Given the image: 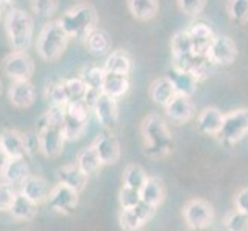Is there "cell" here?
Instances as JSON below:
<instances>
[{
	"label": "cell",
	"mask_w": 248,
	"mask_h": 231,
	"mask_svg": "<svg viewBox=\"0 0 248 231\" xmlns=\"http://www.w3.org/2000/svg\"><path fill=\"white\" fill-rule=\"evenodd\" d=\"M65 133L63 123H54L45 119H40V125L37 130V148L48 159H56L63 153L65 147Z\"/></svg>",
	"instance_id": "5"
},
{
	"label": "cell",
	"mask_w": 248,
	"mask_h": 231,
	"mask_svg": "<svg viewBox=\"0 0 248 231\" xmlns=\"http://www.w3.org/2000/svg\"><path fill=\"white\" fill-rule=\"evenodd\" d=\"M164 108L167 111V116L176 123L190 122L194 116L193 100H191V97L184 96V94H176Z\"/></svg>",
	"instance_id": "15"
},
{
	"label": "cell",
	"mask_w": 248,
	"mask_h": 231,
	"mask_svg": "<svg viewBox=\"0 0 248 231\" xmlns=\"http://www.w3.org/2000/svg\"><path fill=\"white\" fill-rule=\"evenodd\" d=\"M8 99L16 108H30L36 100V90L30 80H13L8 88Z\"/></svg>",
	"instance_id": "16"
},
{
	"label": "cell",
	"mask_w": 248,
	"mask_h": 231,
	"mask_svg": "<svg viewBox=\"0 0 248 231\" xmlns=\"http://www.w3.org/2000/svg\"><path fill=\"white\" fill-rule=\"evenodd\" d=\"M138 203H140V191L122 185L121 190H119V205H121V210L133 208Z\"/></svg>",
	"instance_id": "38"
},
{
	"label": "cell",
	"mask_w": 248,
	"mask_h": 231,
	"mask_svg": "<svg viewBox=\"0 0 248 231\" xmlns=\"http://www.w3.org/2000/svg\"><path fill=\"white\" fill-rule=\"evenodd\" d=\"M3 73L11 80H30L34 74V62L27 51H13L3 59Z\"/></svg>",
	"instance_id": "8"
},
{
	"label": "cell",
	"mask_w": 248,
	"mask_h": 231,
	"mask_svg": "<svg viewBox=\"0 0 248 231\" xmlns=\"http://www.w3.org/2000/svg\"><path fill=\"white\" fill-rule=\"evenodd\" d=\"M182 219L190 230L201 231L208 228L213 224V220H215V208H213V205L208 200L194 198L184 205Z\"/></svg>",
	"instance_id": "6"
},
{
	"label": "cell",
	"mask_w": 248,
	"mask_h": 231,
	"mask_svg": "<svg viewBox=\"0 0 248 231\" xmlns=\"http://www.w3.org/2000/svg\"><path fill=\"white\" fill-rule=\"evenodd\" d=\"M130 14L139 22L153 20L159 13V0H126Z\"/></svg>",
	"instance_id": "24"
},
{
	"label": "cell",
	"mask_w": 248,
	"mask_h": 231,
	"mask_svg": "<svg viewBox=\"0 0 248 231\" xmlns=\"http://www.w3.org/2000/svg\"><path fill=\"white\" fill-rule=\"evenodd\" d=\"M46 203L56 213L70 215V213H73L74 208L79 205V193L70 186L57 182L54 186H51Z\"/></svg>",
	"instance_id": "9"
},
{
	"label": "cell",
	"mask_w": 248,
	"mask_h": 231,
	"mask_svg": "<svg viewBox=\"0 0 248 231\" xmlns=\"http://www.w3.org/2000/svg\"><path fill=\"white\" fill-rule=\"evenodd\" d=\"M16 191L13 185L6 184V182H2L0 184V211L5 213V211H10L11 205L16 199Z\"/></svg>",
	"instance_id": "40"
},
{
	"label": "cell",
	"mask_w": 248,
	"mask_h": 231,
	"mask_svg": "<svg viewBox=\"0 0 248 231\" xmlns=\"http://www.w3.org/2000/svg\"><path fill=\"white\" fill-rule=\"evenodd\" d=\"M0 148L6 154L8 159L25 157V154L28 153L25 134L17 130H3L0 133Z\"/></svg>",
	"instance_id": "17"
},
{
	"label": "cell",
	"mask_w": 248,
	"mask_h": 231,
	"mask_svg": "<svg viewBox=\"0 0 248 231\" xmlns=\"http://www.w3.org/2000/svg\"><path fill=\"white\" fill-rule=\"evenodd\" d=\"M14 0H0V6H5V5H11Z\"/></svg>",
	"instance_id": "44"
},
{
	"label": "cell",
	"mask_w": 248,
	"mask_h": 231,
	"mask_svg": "<svg viewBox=\"0 0 248 231\" xmlns=\"http://www.w3.org/2000/svg\"><path fill=\"white\" fill-rule=\"evenodd\" d=\"M222 122H224V113L215 107H208L199 113L196 125H198V130L203 134L217 136L222 128Z\"/></svg>",
	"instance_id": "21"
},
{
	"label": "cell",
	"mask_w": 248,
	"mask_h": 231,
	"mask_svg": "<svg viewBox=\"0 0 248 231\" xmlns=\"http://www.w3.org/2000/svg\"><path fill=\"white\" fill-rule=\"evenodd\" d=\"M0 20H2V6H0Z\"/></svg>",
	"instance_id": "45"
},
{
	"label": "cell",
	"mask_w": 248,
	"mask_h": 231,
	"mask_svg": "<svg viewBox=\"0 0 248 231\" xmlns=\"http://www.w3.org/2000/svg\"><path fill=\"white\" fill-rule=\"evenodd\" d=\"M6 160H8L6 154L2 151V148H0V174H2V171H3V168L6 165Z\"/></svg>",
	"instance_id": "43"
},
{
	"label": "cell",
	"mask_w": 248,
	"mask_h": 231,
	"mask_svg": "<svg viewBox=\"0 0 248 231\" xmlns=\"http://www.w3.org/2000/svg\"><path fill=\"white\" fill-rule=\"evenodd\" d=\"M91 147L97 153L102 165H116L121 160V143L113 133H100L93 140Z\"/></svg>",
	"instance_id": "12"
},
{
	"label": "cell",
	"mask_w": 248,
	"mask_h": 231,
	"mask_svg": "<svg viewBox=\"0 0 248 231\" xmlns=\"http://www.w3.org/2000/svg\"><path fill=\"white\" fill-rule=\"evenodd\" d=\"M49 100H51V104H53V105H62V107H65L68 104V99L65 96L62 82L56 83V85H51V87H49Z\"/></svg>",
	"instance_id": "42"
},
{
	"label": "cell",
	"mask_w": 248,
	"mask_h": 231,
	"mask_svg": "<svg viewBox=\"0 0 248 231\" xmlns=\"http://www.w3.org/2000/svg\"><path fill=\"white\" fill-rule=\"evenodd\" d=\"M177 8L188 17H198L207 6V0H176Z\"/></svg>",
	"instance_id": "39"
},
{
	"label": "cell",
	"mask_w": 248,
	"mask_h": 231,
	"mask_svg": "<svg viewBox=\"0 0 248 231\" xmlns=\"http://www.w3.org/2000/svg\"><path fill=\"white\" fill-rule=\"evenodd\" d=\"M188 34H190V39L193 44V53L196 56H207V51L211 45L213 39H215L213 30L207 23L198 22L188 30Z\"/></svg>",
	"instance_id": "20"
},
{
	"label": "cell",
	"mask_w": 248,
	"mask_h": 231,
	"mask_svg": "<svg viewBox=\"0 0 248 231\" xmlns=\"http://www.w3.org/2000/svg\"><path fill=\"white\" fill-rule=\"evenodd\" d=\"M96 114L97 121L105 128H116L119 122V109H117V100L105 96L100 92L94 105L91 108Z\"/></svg>",
	"instance_id": "13"
},
{
	"label": "cell",
	"mask_w": 248,
	"mask_h": 231,
	"mask_svg": "<svg viewBox=\"0 0 248 231\" xmlns=\"http://www.w3.org/2000/svg\"><path fill=\"white\" fill-rule=\"evenodd\" d=\"M227 11L232 22L244 25L248 22V0H228Z\"/></svg>",
	"instance_id": "33"
},
{
	"label": "cell",
	"mask_w": 248,
	"mask_h": 231,
	"mask_svg": "<svg viewBox=\"0 0 248 231\" xmlns=\"http://www.w3.org/2000/svg\"><path fill=\"white\" fill-rule=\"evenodd\" d=\"M167 198V188L159 177H147L140 188V200L153 208H159Z\"/></svg>",
	"instance_id": "18"
},
{
	"label": "cell",
	"mask_w": 248,
	"mask_h": 231,
	"mask_svg": "<svg viewBox=\"0 0 248 231\" xmlns=\"http://www.w3.org/2000/svg\"><path fill=\"white\" fill-rule=\"evenodd\" d=\"M248 134V108H237L224 114V122L217 136L228 143L242 140Z\"/></svg>",
	"instance_id": "7"
},
{
	"label": "cell",
	"mask_w": 248,
	"mask_h": 231,
	"mask_svg": "<svg viewBox=\"0 0 248 231\" xmlns=\"http://www.w3.org/2000/svg\"><path fill=\"white\" fill-rule=\"evenodd\" d=\"M176 88L173 82L170 80V77H159L150 85V97L155 104L165 107L168 102L176 96Z\"/></svg>",
	"instance_id": "23"
},
{
	"label": "cell",
	"mask_w": 248,
	"mask_h": 231,
	"mask_svg": "<svg viewBox=\"0 0 248 231\" xmlns=\"http://www.w3.org/2000/svg\"><path fill=\"white\" fill-rule=\"evenodd\" d=\"M88 128V122L83 121H76V119H71L65 116L63 119V133L66 140H79L82 136L85 134Z\"/></svg>",
	"instance_id": "34"
},
{
	"label": "cell",
	"mask_w": 248,
	"mask_h": 231,
	"mask_svg": "<svg viewBox=\"0 0 248 231\" xmlns=\"http://www.w3.org/2000/svg\"><path fill=\"white\" fill-rule=\"evenodd\" d=\"M104 77H105V70L104 68H99V66H91L87 70V73L82 74V79L85 80V83H87L88 90H94V91L102 90Z\"/></svg>",
	"instance_id": "37"
},
{
	"label": "cell",
	"mask_w": 248,
	"mask_h": 231,
	"mask_svg": "<svg viewBox=\"0 0 248 231\" xmlns=\"http://www.w3.org/2000/svg\"><path fill=\"white\" fill-rule=\"evenodd\" d=\"M30 174V167L27 164L25 157H14V159H8L6 165L2 171V177L6 184L16 185L20 184L25 177Z\"/></svg>",
	"instance_id": "25"
},
{
	"label": "cell",
	"mask_w": 248,
	"mask_h": 231,
	"mask_svg": "<svg viewBox=\"0 0 248 231\" xmlns=\"http://www.w3.org/2000/svg\"><path fill=\"white\" fill-rule=\"evenodd\" d=\"M19 185H20V193L25 198H28L31 202H34L36 205H42L46 202L51 188L44 177L28 174Z\"/></svg>",
	"instance_id": "14"
},
{
	"label": "cell",
	"mask_w": 248,
	"mask_h": 231,
	"mask_svg": "<svg viewBox=\"0 0 248 231\" xmlns=\"http://www.w3.org/2000/svg\"><path fill=\"white\" fill-rule=\"evenodd\" d=\"M85 45H87L90 54L99 57V56H105L109 53L113 42H111V37L107 31L96 28L88 34L87 39H85Z\"/></svg>",
	"instance_id": "26"
},
{
	"label": "cell",
	"mask_w": 248,
	"mask_h": 231,
	"mask_svg": "<svg viewBox=\"0 0 248 231\" xmlns=\"http://www.w3.org/2000/svg\"><path fill=\"white\" fill-rule=\"evenodd\" d=\"M59 22H61L63 31L68 34L70 39H87L88 34L97 28L99 17L96 13V8L93 5L79 3L70 8Z\"/></svg>",
	"instance_id": "4"
},
{
	"label": "cell",
	"mask_w": 248,
	"mask_h": 231,
	"mask_svg": "<svg viewBox=\"0 0 248 231\" xmlns=\"http://www.w3.org/2000/svg\"><path fill=\"white\" fill-rule=\"evenodd\" d=\"M37 207L39 205L31 202L28 198H25L22 193H17L16 199L8 213L17 220H31L37 216V213H39Z\"/></svg>",
	"instance_id": "28"
},
{
	"label": "cell",
	"mask_w": 248,
	"mask_h": 231,
	"mask_svg": "<svg viewBox=\"0 0 248 231\" xmlns=\"http://www.w3.org/2000/svg\"><path fill=\"white\" fill-rule=\"evenodd\" d=\"M205 57L215 65H232L237 59L236 42L230 36H215Z\"/></svg>",
	"instance_id": "10"
},
{
	"label": "cell",
	"mask_w": 248,
	"mask_h": 231,
	"mask_svg": "<svg viewBox=\"0 0 248 231\" xmlns=\"http://www.w3.org/2000/svg\"><path fill=\"white\" fill-rule=\"evenodd\" d=\"M62 87L65 91V96L68 102L73 100H83L85 94L88 91V87L82 77H73V79H66L62 82Z\"/></svg>",
	"instance_id": "32"
},
{
	"label": "cell",
	"mask_w": 248,
	"mask_h": 231,
	"mask_svg": "<svg viewBox=\"0 0 248 231\" xmlns=\"http://www.w3.org/2000/svg\"><path fill=\"white\" fill-rule=\"evenodd\" d=\"M104 70L107 73H114V74H124L128 76L133 70V61L131 56L126 53L125 49H117L113 51L108 57Z\"/></svg>",
	"instance_id": "27"
},
{
	"label": "cell",
	"mask_w": 248,
	"mask_h": 231,
	"mask_svg": "<svg viewBox=\"0 0 248 231\" xmlns=\"http://www.w3.org/2000/svg\"><path fill=\"white\" fill-rule=\"evenodd\" d=\"M68 42H70V37L63 31L61 22L51 20L42 27L37 36V42H36L37 54L45 62H56L65 53Z\"/></svg>",
	"instance_id": "2"
},
{
	"label": "cell",
	"mask_w": 248,
	"mask_h": 231,
	"mask_svg": "<svg viewBox=\"0 0 248 231\" xmlns=\"http://www.w3.org/2000/svg\"><path fill=\"white\" fill-rule=\"evenodd\" d=\"M0 94H2V80H0Z\"/></svg>",
	"instance_id": "46"
},
{
	"label": "cell",
	"mask_w": 248,
	"mask_h": 231,
	"mask_svg": "<svg viewBox=\"0 0 248 231\" xmlns=\"http://www.w3.org/2000/svg\"><path fill=\"white\" fill-rule=\"evenodd\" d=\"M168 77H170V80L173 82L177 94H184V96H188V97H191L194 94L196 87H198V80H196L190 73L171 68Z\"/></svg>",
	"instance_id": "29"
},
{
	"label": "cell",
	"mask_w": 248,
	"mask_h": 231,
	"mask_svg": "<svg viewBox=\"0 0 248 231\" xmlns=\"http://www.w3.org/2000/svg\"><path fill=\"white\" fill-rule=\"evenodd\" d=\"M5 32L14 51H27L31 46L34 22L22 8H13L5 17Z\"/></svg>",
	"instance_id": "3"
},
{
	"label": "cell",
	"mask_w": 248,
	"mask_h": 231,
	"mask_svg": "<svg viewBox=\"0 0 248 231\" xmlns=\"http://www.w3.org/2000/svg\"><path fill=\"white\" fill-rule=\"evenodd\" d=\"M31 11L37 17H44L49 19L57 13L59 0H30Z\"/></svg>",
	"instance_id": "36"
},
{
	"label": "cell",
	"mask_w": 248,
	"mask_h": 231,
	"mask_svg": "<svg viewBox=\"0 0 248 231\" xmlns=\"http://www.w3.org/2000/svg\"><path fill=\"white\" fill-rule=\"evenodd\" d=\"M233 203H234V210L248 216V186L239 188L233 198Z\"/></svg>",
	"instance_id": "41"
},
{
	"label": "cell",
	"mask_w": 248,
	"mask_h": 231,
	"mask_svg": "<svg viewBox=\"0 0 248 231\" xmlns=\"http://www.w3.org/2000/svg\"><path fill=\"white\" fill-rule=\"evenodd\" d=\"M140 136L143 151L151 159H162L170 154L173 148V136L165 119L157 113H151L143 117L140 123Z\"/></svg>",
	"instance_id": "1"
},
{
	"label": "cell",
	"mask_w": 248,
	"mask_h": 231,
	"mask_svg": "<svg viewBox=\"0 0 248 231\" xmlns=\"http://www.w3.org/2000/svg\"><path fill=\"white\" fill-rule=\"evenodd\" d=\"M222 224L227 231H248V216L237 210H232L225 215Z\"/></svg>",
	"instance_id": "35"
},
{
	"label": "cell",
	"mask_w": 248,
	"mask_h": 231,
	"mask_svg": "<svg viewBox=\"0 0 248 231\" xmlns=\"http://www.w3.org/2000/svg\"><path fill=\"white\" fill-rule=\"evenodd\" d=\"M76 165H78L87 176L97 173V171L104 167V165H102L100 159H99V156H97V153L94 151V148L91 147V145L87 148H82L78 153V157H76Z\"/></svg>",
	"instance_id": "30"
},
{
	"label": "cell",
	"mask_w": 248,
	"mask_h": 231,
	"mask_svg": "<svg viewBox=\"0 0 248 231\" xmlns=\"http://www.w3.org/2000/svg\"><path fill=\"white\" fill-rule=\"evenodd\" d=\"M100 91L104 92L105 96L114 100H119L130 91V79H128V76H124V74H114V73L105 71L104 83H102Z\"/></svg>",
	"instance_id": "22"
},
{
	"label": "cell",
	"mask_w": 248,
	"mask_h": 231,
	"mask_svg": "<svg viewBox=\"0 0 248 231\" xmlns=\"http://www.w3.org/2000/svg\"><path fill=\"white\" fill-rule=\"evenodd\" d=\"M147 177H148L147 173H145V169L139 164H130V165H126L124 171L122 185L140 191V188L145 184V181H147Z\"/></svg>",
	"instance_id": "31"
},
{
	"label": "cell",
	"mask_w": 248,
	"mask_h": 231,
	"mask_svg": "<svg viewBox=\"0 0 248 231\" xmlns=\"http://www.w3.org/2000/svg\"><path fill=\"white\" fill-rule=\"evenodd\" d=\"M156 208L150 207V205L138 203L133 208L121 210L119 213V222H121V228L124 231H139L151 220V217L155 216Z\"/></svg>",
	"instance_id": "11"
},
{
	"label": "cell",
	"mask_w": 248,
	"mask_h": 231,
	"mask_svg": "<svg viewBox=\"0 0 248 231\" xmlns=\"http://www.w3.org/2000/svg\"><path fill=\"white\" fill-rule=\"evenodd\" d=\"M56 176H57V182L73 188V190H76L79 194L85 190V186H87V182H88V176L76 165V162L74 164H66V165H62L61 168H57Z\"/></svg>",
	"instance_id": "19"
}]
</instances>
